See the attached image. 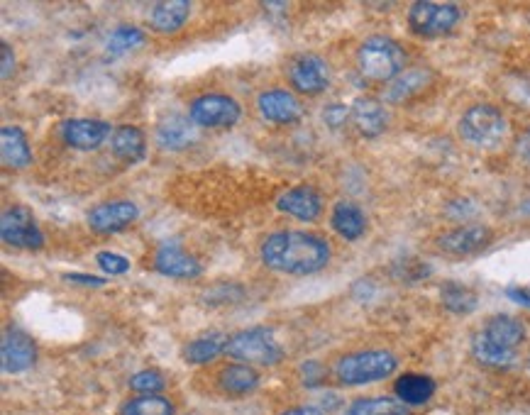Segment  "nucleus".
Masks as SVG:
<instances>
[{"label":"nucleus","instance_id":"17","mask_svg":"<svg viewBox=\"0 0 530 415\" xmlns=\"http://www.w3.org/2000/svg\"><path fill=\"white\" fill-rule=\"evenodd\" d=\"M276 208H279V213L291 215V218L301 220V223H316L320 213H323V198H320L316 188L296 186L276 198Z\"/></svg>","mask_w":530,"mask_h":415},{"label":"nucleus","instance_id":"10","mask_svg":"<svg viewBox=\"0 0 530 415\" xmlns=\"http://www.w3.org/2000/svg\"><path fill=\"white\" fill-rule=\"evenodd\" d=\"M0 237H3L5 245L30 249V252L44 247L40 225H37V220L32 218V213L25 206L5 208L3 218H0Z\"/></svg>","mask_w":530,"mask_h":415},{"label":"nucleus","instance_id":"27","mask_svg":"<svg viewBox=\"0 0 530 415\" xmlns=\"http://www.w3.org/2000/svg\"><path fill=\"white\" fill-rule=\"evenodd\" d=\"M225 345H228V337L220 335V332H213V335H203L191 340L189 345L184 347V359L189 364H211L220 354L225 352Z\"/></svg>","mask_w":530,"mask_h":415},{"label":"nucleus","instance_id":"26","mask_svg":"<svg viewBox=\"0 0 530 415\" xmlns=\"http://www.w3.org/2000/svg\"><path fill=\"white\" fill-rule=\"evenodd\" d=\"M218 386L225 394L233 396H245L259 386V374L257 369H252L250 364H228V367L220 369L218 374Z\"/></svg>","mask_w":530,"mask_h":415},{"label":"nucleus","instance_id":"28","mask_svg":"<svg viewBox=\"0 0 530 415\" xmlns=\"http://www.w3.org/2000/svg\"><path fill=\"white\" fill-rule=\"evenodd\" d=\"M440 301L450 313L469 315L479 308V296L460 281H447L440 286Z\"/></svg>","mask_w":530,"mask_h":415},{"label":"nucleus","instance_id":"12","mask_svg":"<svg viewBox=\"0 0 530 415\" xmlns=\"http://www.w3.org/2000/svg\"><path fill=\"white\" fill-rule=\"evenodd\" d=\"M140 218V208L130 201H108L88 213V228L98 235H118Z\"/></svg>","mask_w":530,"mask_h":415},{"label":"nucleus","instance_id":"25","mask_svg":"<svg viewBox=\"0 0 530 415\" xmlns=\"http://www.w3.org/2000/svg\"><path fill=\"white\" fill-rule=\"evenodd\" d=\"M435 389V381L425 374H403L394 384L396 398L406 406H423L435 396Z\"/></svg>","mask_w":530,"mask_h":415},{"label":"nucleus","instance_id":"11","mask_svg":"<svg viewBox=\"0 0 530 415\" xmlns=\"http://www.w3.org/2000/svg\"><path fill=\"white\" fill-rule=\"evenodd\" d=\"M37 362V345L25 330L8 328L3 332L0 342V364L5 374H22L35 367Z\"/></svg>","mask_w":530,"mask_h":415},{"label":"nucleus","instance_id":"1","mask_svg":"<svg viewBox=\"0 0 530 415\" xmlns=\"http://www.w3.org/2000/svg\"><path fill=\"white\" fill-rule=\"evenodd\" d=\"M262 262L272 271L289 276H313L330 264L333 249L325 237L303 230L272 232L262 242Z\"/></svg>","mask_w":530,"mask_h":415},{"label":"nucleus","instance_id":"30","mask_svg":"<svg viewBox=\"0 0 530 415\" xmlns=\"http://www.w3.org/2000/svg\"><path fill=\"white\" fill-rule=\"evenodd\" d=\"M120 415H174V403L164 396H137L123 403Z\"/></svg>","mask_w":530,"mask_h":415},{"label":"nucleus","instance_id":"18","mask_svg":"<svg viewBox=\"0 0 530 415\" xmlns=\"http://www.w3.org/2000/svg\"><path fill=\"white\" fill-rule=\"evenodd\" d=\"M494 240V232L484 225H462V228L445 232L438 240V247L447 254L455 257H467V254H477L482 249H487Z\"/></svg>","mask_w":530,"mask_h":415},{"label":"nucleus","instance_id":"34","mask_svg":"<svg viewBox=\"0 0 530 415\" xmlns=\"http://www.w3.org/2000/svg\"><path fill=\"white\" fill-rule=\"evenodd\" d=\"M350 120V108H345L342 103H330L328 108L323 110V123L328 127H333V130H338Z\"/></svg>","mask_w":530,"mask_h":415},{"label":"nucleus","instance_id":"37","mask_svg":"<svg viewBox=\"0 0 530 415\" xmlns=\"http://www.w3.org/2000/svg\"><path fill=\"white\" fill-rule=\"evenodd\" d=\"M506 298H511L516 306L530 308V289L528 286H509V289H506Z\"/></svg>","mask_w":530,"mask_h":415},{"label":"nucleus","instance_id":"24","mask_svg":"<svg viewBox=\"0 0 530 415\" xmlns=\"http://www.w3.org/2000/svg\"><path fill=\"white\" fill-rule=\"evenodd\" d=\"M430 81H433L430 71L408 69V71H403V74L396 76V79L391 81L389 86H386L384 98L389 103H403V101H408V98H413V96H418V93H423L425 88H428Z\"/></svg>","mask_w":530,"mask_h":415},{"label":"nucleus","instance_id":"22","mask_svg":"<svg viewBox=\"0 0 530 415\" xmlns=\"http://www.w3.org/2000/svg\"><path fill=\"white\" fill-rule=\"evenodd\" d=\"M0 154H3V164L10 169H25L32 164V149L27 142L25 130L15 125H5L0 130Z\"/></svg>","mask_w":530,"mask_h":415},{"label":"nucleus","instance_id":"23","mask_svg":"<svg viewBox=\"0 0 530 415\" xmlns=\"http://www.w3.org/2000/svg\"><path fill=\"white\" fill-rule=\"evenodd\" d=\"M330 225L338 232L342 240L355 242L367 232V215L360 206L350 201H342L333 208V215H330Z\"/></svg>","mask_w":530,"mask_h":415},{"label":"nucleus","instance_id":"40","mask_svg":"<svg viewBox=\"0 0 530 415\" xmlns=\"http://www.w3.org/2000/svg\"><path fill=\"white\" fill-rule=\"evenodd\" d=\"M516 152H518V157L523 159V162L530 164V127H528V130H523L521 135H518Z\"/></svg>","mask_w":530,"mask_h":415},{"label":"nucleus","instance_id":"35","mask_svg":"<svg viewBox=\"0 0 530 415\" xmlns=\"http://www.w3.org/2000/svg\"><path fill=\"white\" fill-rule=\"evenodd\" d=\"M396 274H399L401 279L418 281V279H425V276H430V267L428 264L418 262V259H406V262L401 264V271H396Z\"/></svg>","mask_w":530,"mask_h":415},{"label":"nucleus","instance_id":"8","mask_svg":"<svg viewBox=\"0 0 530 415\" xmlns=\"http://www.w3.org/2000/svg\"><path fill=\"white\" fill-rule=\"evenodd\" d=\"M189 118L196 127H208V130H225L240 123L242 108L228 93H203L193 98L189 105Z\"/></svg>","mask_w":530,"mask_h":415},{"label":"nucleus","instance_id":"41","mask_svg":"<svg viewBox=\"0 0 530 415\" xmlns=\"http://www.w3.org/2000/svg\"><path fill=\"white\" fill-rule=\"evenodd\" d=\"M281 415H323V411H320L318 406H294Z\"/></svg>","mask_w":530,"mask_h":415},{"label":"nucleus","instance_id":"4","mask_svg":"<svg viewBox=\"0 0 530 415\" xmlns=\"http://www.w3.org/2000/svg\"><path fill=\"white\" fill-rule=\"evenodd\" d=\"M399 367V359L389 350H362L345 354L335 364V379L342 386H364L382 381Z\"/></svg>","mask_w":530,"mask_h":415},{"label":"nucleus","instance_id":"2","mask_svg":"<svg viewBox=\"0 0 530 415\" xmlns=\"http://www.w3.org/2000/svg\"><path fill=\"white\" fill-rule=\"evenodd\" d=\"M526 342V325L513 315H491L472 337V354L484 367L506 369L516 362L518 347Z\"/></svg>","mask_w":530,"mask_h":415},{"label":"nucleus","instance_id":"3","mask_svg":"<svg viewBox=\"0 0 530 415\" xmlns=\"http://www.w3.org/2000/svg\"><path fill=\"white\" fill-rule=\"evenodd\" d=\"M406 49L386 35H374L364 40L357 49V69L369 81H394L403 74Z\"/></svg>","mask_w":530,"mask_h":415},{"label":"nucleus","instance_id":"42","mask_svg":"<svg viewBox=\"0 0 530 415\" xmlns=\"http://www.w3.org/2000/svg\"><path fill=\"white\" fill-rule=\"evenodd\" d=\"M528 369H530V357H528Z\"/></svg>","mask_w":530,"mask_h":415},{"label":"nucleus","instance_id":"13","mask_svg":"<svg viewBox=\"0 0 530 415\" xmlns=\"http://www.w3.org/2000/svg\"><path fill=\"white\" fill-rule=\"evenodd\" d=\"M113 135L108 123L91 118H71L59 125V137L64 140L66 147L81 149V152H93Z\"/></svg>","mask_w":530,"mask_h":415},{"label":"nucleus","instance_id":"33","mask_svg":"<svg viewBox=\"0 0 530 415\" xmlns=\"http://www.w3.org/2000/svg\"><path fill=\"white\" fill-rule=\"evenodd\" d=\"M96 264L101 267V271H106V274H113V276H120V274H125V271H130V259H125L123 254H115V252H98Z\"/></svg>","mask_w":530,"mask_h":415},{"label":"nucleus","instance_id":"29","mask_svg":"<svg viewBox=\"0 0 530 415\" xmlns=\"http://www.w3.org/2000/svg\"><path fill=\"white\" fill-rule=\"evenodd\" d=\"M345 415H411V408L401 403L399 398L374 396L357 398L345 408Z\"/></svg>","mask_w":530,"mask_h":415},{"label":"nucleus","instance_id":"7","mask_svg":"<svg viewBox=\"0 0 530 415\" xmlns=\"http://www.w3.org/2000/svg\"><path fill=\"white\" fill-rule=\"evenodd\" d=\"M462 22V10L455 3H430L421 0L413 3L408 10V27L416 37L423 40H438V37L450 35Z\"/></svg>","mask_w":530,"mask_h":415},{"label":"nucleus","instance_id":"19","mask_svg":"<svg viewBox=\"0 0 530 415\" xmlns=\"http://www.w3.org/2000/svg\"><path fill=\"white\" fill-rule=\"evenodd\" d=\"M350 118L352 123H355L357 132H360L362 137H369V140L384 135L386 127H389V113H386L384 103L369 96L357 98V101L352 103Z\"/></svg>","mask_w":530,"mask_h":415},{"label":"nucleus","instance_id":"32","mask_svg":"<svg viewBox=\"0 0 530 415\" xmlns=\"http://www.w3.org/2000/svg\"><path fill=\"white\" fill-rule=\"evenodd\" d=\"M167 381L157 369H142L130 379V389L140 396H159V391H164Z\"/></svg>","mask_w":530,"mask_h":415},{"label":"nucleus","instance_id":"9","mask_svg":"<svg viewBox=\"0 0 530 415\" xmlns=\"http://www.w3.org/2000/svg\"><path fill=\"white\" fill-rule=\"evenodd\" d=\"M286 76H289L294 91L301 96H320L328 91L330 81H333L330 64L318 54H296L286 66Z\"/></svg>","mask_w":530,"mask_h":415},{"label":"nucleus","instance_id":"36","mask_svg":"<svg viewBox=\"0 0 530 415\" xmlns=\"http://www.w3.org/2000/svg\"><path fill=\"white\" fill-rule=\"evenodd\" d=\"M301 374H303V384L306 386H311V389H316V386L320 384V381H323V367H320L318 362H306L301 367Z\"/></svg>","mask_w":530,"mask_h":415},{"label":"nucleus","instance_id":"16","mask_svg":"<svg viewBox=\"0 0 530 415\" xmlns=\"http://www.w3.org/2000/svg\"><path fill=\"white\" fill-rule=\"evenodd\" d=\"M154 269L162 276L169 279H198L203 274V264L193 257L191 252H186L184 247L167 242L157 249L154 254Z\"/></svg>","mask_w":530,"mask_h":415},{"label":"nucleus","instance_id":"20","mask_svg":"<svg viewBox=\"0 0 530 415\" xmlns=\"http://www.w3.org/2000/svg\"><path fill=\"white\" fill-rule=\"evenodd\" d=\"M191 15V3L186 0H167V3H154L149 8L147 22L159 35H174L186 25Z\"/></svg>","mask_w":530,"mask_h":415},{"label":"nucleus","instance_id":"39","mask_svg":"<svg viewBox=\"0 0 530 415\" xmlns=\"http://www.w3.org/2000/svg\"><path fill=\"white\" fill-rule=\"evenodd\" d=\"M0 49H3V69H0V74H3V79H10V76H13V69H15V54H13V49H10L8 42L0 44Z\"/></svg>","mask_w":530,"mask_h":415},{"label":"nucleus","instance_id":"15","mask_svg":"<svg viewBox=\"0 0 530 415\" xmlns=\"http://www.w3.org/2000/svg\"><path fill=\"white\" fill-rule=\"evenodd\" d=\"M154 137L164 152H184L198 142V130L189 115L169 113L157 123Z\"/></svg>","mask_w":530,"mask_h":415},{"label":"nucleus","instance_id":"14","mask_svg":"<svg viewBox=\"0 0 530 415\" xmlns=\"http://www.w3.org/2000/svg\"><path fill=\"white\" fill-rule=\"evenodd\" d=\"M257 110L267 123L274 125H296L303 118V105L291 91L272 88V91L259 93Z\"/></svg>","mask_w":530,"mask_h":415},{"label":"nucleus","instance_id":"6","mask_svg":"<svg viewBox=\"0 0 530 415\" xmlns=\"http://www.w3.org/2000/svg\"><path fill=\"white\" fill-rule=\"evenodd\" d=\"M462 140L479 149H494L509 135V120L496 105L477 103L460 120Z\"/></svg>","mask_w":530,"mask_h":415},{"label":"nucleus","instance_id":"21","mask_svg":"<svg viewBox=\"0 0 530 415\" xmlns=\"http://www.w3.org/2000/svg\"><path fill=\"white\" fill-rule=\"evenodd\" d=\"M110 147L118 159L128 164H137L147 157V137L140 127L120 125L110 135Z\"/></svg>","mask_w":530,"mask_h":415},{"label":"nucleus","instance_id":"38","mask_svg":"<svg viewBox=\"0 0 530 415\" xmlns=\"http://www.w3.org/2000/svg\"><path fill=\"white\" fill-rule=\"evenodd\" d=\"M69 284H81V286H103L106 284V279H101V276H93V274H76V271H71V274L64 276Z\"/></svg>","mask_w":530,"mask_h":415},{"label":"nucleus","instance_id":"31","mask_svg":"<svg viewBox=\"0 0 530 415\" xmlns=\"http://www.w3.org/2000/svg\"><path fill=\"white\" fill-rule=\"evenodd\" d=\"M140 44H145V32L137 30V27L132 25L115 27V30L108 35V52L113 54L130 52V49L140 47Z\"/></svg>","mask_w":530,"mask_h":415},{"label":"nucleus","instance_id":"5","mask_svg":"<svg viewBox=\"0 0 530 415\" xmlns=\"http://www.w3.org/2000/svg\"><path fill=\"white\" fill-rule=\"evenodd\" d=\"M225 354L240 364H257V367H274L286 357L284 347L276 342L272 328H247L228 337Z\"/></svg>","mask_w":530,"mask_h":415}]
</instances>
